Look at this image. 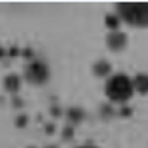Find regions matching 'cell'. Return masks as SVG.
Wrapping results in <instances>:
<instances>
[{
	"instance_id": "1",
	"label": "cell",
	"mask_w": 148,
	"mask_h": 148,
	"mask_svg": "<svg viewBox=\"0 0 148 148\" xmlns=\"http://www.w3.org/2000/svg\"><path fill=\"white\" fill-rule=\"evenodd\" d=\"M116 10L118 16L130 26H138V28L148 26V2H120Z\"/></svg>"
},
{
	"instance_id": "2",
	"label": "cell",
	"mask_w": 148,
	"mask_h": 148,
	"mask_svg": "<svg viewBox=\"0 0 148 148\" xmlns=\"http://www.w3.org/2000/svg\"><path fill=\"white\" fill-rule=\"evenodd\" d=\"M134 94V84L128 76L124 74H116L108 80L106 84V96L114 102H124Z\"/></svg>"
},
{
	"instance_id": "3",
	"label": "cell",
	"mask_w": 148,
	"mask_h": 148,
	"mask_svg": "<svg viewBox=\"0 0 148 148\" xmlns=\"http://www.w3.org/2000/svg\"><path fill=\"white\" fill-rule=\"evenodd\" d=\"M26 74H28V80L36 82V84H42L46 78H48V68L42 64V62H32L28 68H26Z\"/></svg>"
},
{
	"instance_id": "4",
	"label": "cell",
	"mask_w": 148,
	"mask_h": 148,
	"mask_svg": "<svg viewBox=\"0 0 148 148\" xmlns=\"http://www.w3.org/2000/svg\"><path fill=\"white\" fill-rule=\"evenodd\" d=\"M106 42H108L110 50H122L124 44H126V36L122 32H118V30H112L108 34V38H106Z\"/></svg>"
},
{
	"instance_id": "5",
	"label": "cell",
	"mask_w": 148,
	"mask_h": 148,
	"mask_svg": "<svg viewBox=\"0 0 148 148\" xmlns=\"http://www.w3.org/2000/svg\"><path fill=\"white\" fill-rule=\"evenodd\" d=\"M82 148H94V146H82Z\"/></svg>"
}]
</instances>
